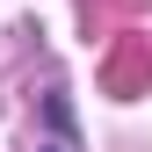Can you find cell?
I'll use <instances>...</instances> for the list:
<instances>
[{
    "mask_svg": "<svg viewBox=\"0 0 152 152\" xmlns=\"http://www.w3.org/2000/svg\"><path fill=\"white\" fill-rule=\"evenodd\" d=\"M102 87L123 94V102L130 94H152V36H138V29L116 36V51L102 58Z\"/></svg>",
    "mask_w": 152,
    "mask_h": 152,
    "instance_id": "6da1fadb",
    "label": "cell"
}]
</instances>
